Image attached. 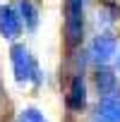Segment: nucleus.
Returning <instances> with one entry per match:
<instances>
[{"instance_id":"nucleus-4","label":"nucleus","mask_w":120,"mask_h":122,"mask_svg":"<svg viewBox=\"0 0 120 122\" xmlns=\"http://www.w3.org/2000/svg\"><path fill=\"white\" fill-rule=\"evenodd\" d=\"M115 48H118V43H115V38L110 34H98L94 38V43H91V57L103 65L115 55Z\"/></svg>"},{"instance_id":"nucleus-7","label":"nucleus","mask_w":120,"mask_h":122,"mask_svg":"<svg viewBox=\"0 0 120 122\" xmlns=\"http://www.w3.org/2000/svg\"><path fill=\"white\" fill-rule=\"evenodd\" d=\"M94 81H96V89H98V96H101V98H108V96L115 93L118 79H115V74H113L110 70H98L96 77H94Z\"/></svg>"},{"instance_id":"nucleus-3","label":"nucleus","mask_w":120,"mask_h":122,"mask_svg":"<svg viewBox=\"0 0 120 122\" xmlns=\"http://www.w3.org/2000/svg\"><path fill=\"white\" fill-rule=\"evenodd\" d=\"M22 34V19L15 12V7L3 5L0 7V36L5 38H17Z\"/></svg>"},{"instance_id":"nucleus-2","label":"nucleus","mask_w":120,"mask_h":122,"mask_svg":"<svg viewBox=\"0 0 120 122\" xmlns=\"http://www.w3.org/2000/svg\"><path fill=\"white\" fill-rule=\"evenodd\" d=\"M65 38L67 46L75 48L84 38V0H65Z\"/></svg>"},{"instance_id":"nucleus-10","label":"nucleus","mask_w":120,"mask_h":122,"mask_svg":"<svg viewBox=\"0 0 120 122\" xmlns=\"http://www.w3.org/2000/svg\"><path fill=\"white\" fill-rule=\"evenodd\" d=\"M118 70H120V55H118Z\"/></svg>"},{"instance_id":"nucleus-5","label":"nucleus","mask_w":120,"mask_h":122,"mask_svg":"<svg viewBox=\"0 0 120 122\" xmlns=\"http://www.w3.org/2000/svg\"><path fill=\"white\" fill-rule=\"evenodd\" d=\"M67 105L75 112H82L87 108V84L82 74H75L70 81V93H67Z\"/></svg>"},{"instance_id":"nucleus-8","label":"nucleus","mask_w":120,"mask_h":122,"mask_svg":"<svg viewBox=\"0 0 120 122\" xmlns=\"http://www.w3.org/2000/svg\"><path fill=\"white\" fill-rule=\"evenodd\" d=\"M19 19L27 29H36L38 26V10L31 0H19Z\"/></svg>"},{"instance_id":"nucleus-1","label":"nucleus","mask_w":120,"mask_h":122,"mask_svg":"<svg viewBox=\"0 0 120 122\" xmlns=\"http://www.w3.org/2000/svg\"><path fill=\"white\" fill-rule=\"evenodd\" d=\"M10 60H12V72H15V79L19 84H27V81H38V67H36V60L31 57L29 48L22 46V43H15L10 48Z\"/></svg>"},{"instance_id":"nucleus-6","label":"nucleus","mask_w":120,"mask_h":122,"mask_svg":"<svg viewBox=\"0 0 120 122\" xmlns=\"http://www.w3.org/2000/svg\"><path fill=\"white\" fill-rule=\"evenodd\" d=\"M94 122H120V96H108L98 103Z\"/></svg>"},{"instance_id":"nucleus-9","label":"nucleus","mask_w":120,"mask_h":122,"mask_svg":"<svg viewBox=\"0 0 120 122\" xmlns=\"http://www.w3.org/2000/svg\"><path fill=\"white\" fill-rule=\"evenodd\" d=\"M17 122H48L46 115L38 110V108H24L17 117Z\"/></svg>"}]
</instances>
